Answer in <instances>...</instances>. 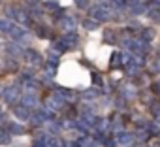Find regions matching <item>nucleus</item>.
Segmentation results:
<instances>
[{
	"mask_svg": "<svg viewBox=\"0 0 160 147\" xmlns=\"http://www.w3.org/2000/svg\"><path fill=\"white\" fill-rule=\"evenodd\" d=\"M19 87L17 85H12V87H8V89H4V98H6V102L8 104H15L17 100H19Z\"/></svg>",
	"mask_w": 160,
	"mask_h": 147,
	"instance_id": "obj_1",
	"label": "nucleus"
},
{
	"mask_svg": "<svg viewBox=\"0 0 160 147\" xmlns=\"http://www.w3.org/2000/svg\"><path fill=\"white\" fill-rule=\"evenodd\" d=\"M6 15H8L10 19H17L19 23H28V21H30V19H28V15H27L25 12L15 10V8H8V10H6Z\"/></svg>",
	"mask_w": 160,
	"mask_h": 147,
	"instance_id": "obj_2",
	"label": "nucleus"
},
{
	"mask_svg": "<svg viewBox=\"0 0 160 147\" xmlns=\"http://www.w3.org/2000/svg\"><path fill=\"white\" fill-rule=\"evenodd\" d=\"M25 60H27L28 64H34V66H36V64L42 62V57H40L34 49H27V51H25Z\"/></svg>",
	"mask_w": 160,
	"mask_h": 147,
	"instance_id": "obj_3",
	"label": "nucleus"
},
{
	"mask_svg": "<svg viewBox=\"0 0 160 147\" xmlns=\"http://www.w3.org/2000/svg\"><path fill=\"white\" fill-rule=\"evenodd\" d=\"M25 34H27V30H25V28H21V27H15V25H13L8 36H10V38H13V40H23V38H25Z\"/></svg>",
	"mask_w": 160,
	"mask_h": 147,
	"instance_id": "obj_4",
	"label": "nucleus"
},
{
	"mask_svg": "<svg viewBox=\"0 0 160 147\" xmlns=\"http://www.w3.org/2000/svg\"><path fill=\"white\" fill-rule=\"evenodd\" d=\"M6 130H8V134H23L25 132L23 124H17V123H8Z\"/></svg>",
	"mask_w": 160,
	"mask_h": 147,
	"instance_id": "obj_5",
	"label": "nucleus"
},
{
	"mask_svg": "<svg viewBox=\"0 0 160 147\" xmlns=\"http://www.w3.org/2000/svg\"><path fill=\"white\" fill-rule=\"evenodd\" d=\"M13 115H15L17 119H23V121H27V119L30 117V113H28L27 108H15V109H13Z\"/></svg>",
	"mask_w": 160,
	"mask_h": 147,
	"instance_id": "obj_6",
	"label": "nucleus"
},
{
	"mask_svg": "<svg viewBox=\"0 0 160 147\" xmlns=\"http://www.w3.org/2000/svg\"><path fill=\"white\" fill-rule=\"evenodd\" d=\"M12 27H13V23H12L10 19H0V32H4V34H10Z\"/></svg>",
	"mask_w": 160,
	"mask_h": 147,
	"instance_id": "obj_7",
	"label": "nucleus"
},
{
	"mask_svg": "<svg viewBox=\"0 0 160 147\" xmlns=\"http://www.w3.org/2000/svg\"><path fill=\"white\" fill-rule=\"evenodd\" d=\"M36 104L34 94H23V108H32Z\"/></svg>",
	"mask_w": 160,
	"mask_h": 147,
	"instance_id": "obj_8",
	"label": "nucleus"
},
{
	"mask_svg": "<svg viewBox=\"0 0 160 147\" xmlns=\"http://www.w3.org/2000/svg\"><path fill=\"white\" fill-rule=\"evenodd\" d=\"M6 51H8L10 55H13V57L23 53V51H19V47H17V45H13V43H12V45H8V47H6Z\"/></svg>",
	"mask_w": 160,
	"mask_h": 147,
	"instance_id": "obj_9",
	"label": "nucleus"
},
{
	"mask_svg": "<svg viewBox=\"0 0 160 147\" xmlns=\"http://www.w3.org/2000/svg\"><path fill=\"white\" fill-rule=\"evenodd\" d=\"M12 141V134H2V136H0V143H2V145H6V143H10Z\"/></svg>",
	"mask_w": 160,
	"mask_h": 147,
	"instance_id": "obj_10",
	"label": "nucleus"
},
{
	"mask_svg": "<svg viewBox=\"0 0 160 147\" xmlns=\"http://www.w3.org/2000/svg\"><path fill=\"white\" fill-rule=\"evenodd\" d=\"M6 70H10V72H15V70H17V66H15V62H13V60H10V62H6Z\"/></svg>",
	"mask_w": 160,
	"mask_h": 147,
	"instance_id": "obj_11",
	"label": "nucleus"
},
{
	"mask_svg": "<svg viewBox=\"0 0 160 147\" xmlns=\"http://www.w3.org/2000/svg\"><path fill=\"white\" fill-rule=\"evenodd\" d=\"M34 147H43V143H42V141H36V143H34Z\"/></svg>",
	"mask_w": 160,
	"mask_h": 147,
	"instance_id": "obj_12",
	"label": "nucleus"
},
{
	"mask_svg": "<svg viewBox=\"0 0 160 147\" xmlns=\"http://www.w3.org/2000/svg\"><path fill=\"white\" fill-rule=\"evenodd\" d=\"M2 134H4V132H2V128H0V136H2Z\"/></svg>",
	"mask_w": 160,
	"mask_h": 147,
	"instance_id": "obj_13",
	"label": "nucleus"
},
{
	"mask_svg": "<svg viewBox=\"0 0 160 147\" xmlns=\"http://www.w3.org/2000/svg\"><path fill=\"white\" fill-rule=\"evenodd\" d=\"M0 4H2V0H0Z\"/></svg>",
	"mask_w": 160,
	"mask_h": 147,
	"instance_id": "obj_14",
	"label": "nucleus"
}]
</instances>
